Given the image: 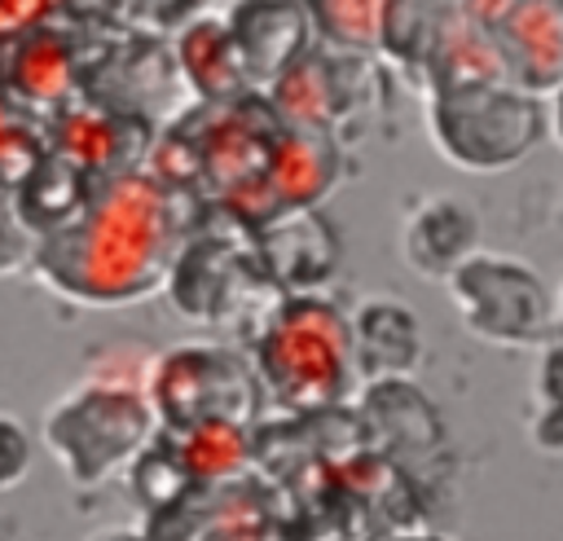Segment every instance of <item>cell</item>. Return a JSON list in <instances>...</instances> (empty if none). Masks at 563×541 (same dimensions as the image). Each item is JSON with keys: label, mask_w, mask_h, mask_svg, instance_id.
<instances>
[{"label": "cell", "mask_w": 563, "mask_h": 541, "mask_svg": "<svg viewBox=\"0 0 563 541\" xmlns=\"http://www.w3.org/2000/svg\"><path fill=\"white\" fill-rule=\"evenodd\" d=\"M180 62L189 70V79L207 92V97H224L238 88V75H242V57L233 48V35L229 26H216V22H198L185 31L180 40Z\"/></svg>", "instance_id": "obj_14"}, {"label": "cell", "mask_w": 563, "mask_h": 541, "mask_svg": "<svg viewBox=\"0 0 563 541\" xmlns=\"http://www.w3.org/2000/svg\"><path fill=\"white\" fill-rule=\"evenodd\" d=\"M347 343L352 369H361L365 383H391L413 369L422 352V330L400 299H365L347 317Z\"/></svg>", "instance_id": "obj_10"}, {"label": "cell", "mask_w": 563, "mask_h": 541, "mask_svg": "<svg viewBox=\"0 0 563 541\" xmlns=\"http://www.w3.org/2000/svg\"><path fill=\"white\" fill-rule=\"evenodd\" d=\"M334 180H339V154L330 150V141L321 132L286 128V136H277V145L268 154L264 185L273 189V198L286 211H312L330 194Z\"/></svg>", "instance_id": "obj_12"}, {"label": "cell", "mask_w": 563, "mask_h": 541, "mask_svg": "<svg viewBox=\"0 0 563 541\" xmlns=\"http://www.w3.org/2000/svg\"><path fill=\"white\" fill-rule=\"evenodd\" d=\"M246 281L251 277H246L242 251L229 246L224 238L207 233V238H194L176 251L163 290L176 303V312L198 317V321H220L224 312H233L242 303Z\"/></svg>", "instance_id": "obj_8"}, {"label": "cell", "mask_w": 563, "mask_h": 541, "mask_svg": "<svg viewBox=\"0 0 563 541\" xmlns=\"http://www.w3.org/2000/svg\"><path fill=\"white\" fill-rule=\"evenodd\" d=\"M31 435L18 418L0 413V493H9L26 471H31Z\"/></svg>", "instance_id": "obj_18"}, {"label": "cell", "mask_w": 563, "mask_h": 541, "mask_svg": "<svg viewBox=\"0 0 563 541\" xmlns=\"http://www.w3.org/2000/svg\"><path fill=\"white\" fill-rule=\"evenodd\" d=\"M260 264L295 295H308L339 264V242L317 211H282L260 229Z\"/></svg>", "instance_id": "obj_11"}, {"label": "cell", "mask_w": 563, "mask_h": 541, "mask_svg": "<svg viewBox=\"0 0 563 541\" xmlns=\"http://www.w3.org/2000/svg\"><path fill=\"white\" fill-rule=\"evenodd\" d=\"M180 457V471L185 479H202V484H216L224 479L229 471L242 466L246 457V440H242V427H229V422H207V427H194L185 431V444L176 449Z\"/></svg>", "instance_id": "obj_15"}, {"label": "cell", "mask_w": 563, "mask_h": 541, "mask_svg": "<svg viewBox=\"0 0 563 541\" xmlns=\"http://www.w3.org/2000/svg\"><path fill=\"white\" fill-rule=\"evenodd\" d=\"M479 251V216L466 207V198H427L409 211L400 229V255L405 264L427 281H449V273Z\"/></svg>", "instance_id": "obj_9"}, {"label": "cell", "mask_w": 563, "mask_h": 541, "mask_svg": "<svg viewBox=\"0 0 563 541\" xmlns=\"http://www.w3.org/2000/svg\"><path fill=\"white\" fill-rule=\"evenodd\" d=\"M154 427L158 418L150 400L106 378H88L44 409V444L79 488H92L136 462Z\"/></svg>", "instance_id": "obj_4"}, {"label": "cell", "mask_w": 563, "mask_h": 541, "mask_svg": "<svg viewBox=\"0 0 563 541\" xmlns=\"http://www.w3.org/2000/svg\"><path fill=\"white\" fill-rule=\"evenodd\" d=\"M537 396L545 400V431H537V440L545 449H563V339L545 343V361L537 369Z\"/></svg>", "instance_id": "obj_16"}, {"label": "cell", "mask_w": 563, "mask_h": 541, "mask_svg": "<svg viewBox=\"0 0 563 541\" xmlns=\"http://www.w3.org/2000/svg\"><path fill=\"white\" fill-rule=\"evenodd\" d=\"M427 136L457 172H506L545 136V101L497 84H457L427 92Z\"/></svg>", "instance_id": "obj_3"}, {"label": "cell", "mask_w": 563, "mask_h": 541, "mask_svg": "<svg viewBox=\"0 0 563 541\" xmlns=\"http://www.w3.org/2000/svg\"><path fill=\"white\" fill-rule=\"evenodd\" d=\"M26 260H35V233L18 216L13 198L0 194V277H9L13 268H22Z\"/></svg>", "instance_id": "obj_17"}, {"label": "cell", "mask_w": 563, "mask_h": 541, "mask_svg": "<svg viewBox=\"0 0 563 541\" xmlns=\"http://www.w3.org/2000/svg\"><path fill=\"white\" fill-rule=\"evenodd\" d=\"M180 251L176 207L167 185L141 172H119L88 189L70 224L35 242V268L75 303H128L167 281Z\"/></svg>", "instance_id": "obj_1"}, {"label": "cell", "mask_w": 563, "mask_h": 541, "mask_svg": "<svg viewBox=\"0 0 563 541\" xmlns=\"http://www.w3.org/2000/svg\"><path fill=\"white\" fill-rule=\"evenodd\" d=\"M150 409L180 431L207 422L242 427L260 409V378L220 343H180L150 374Z\"/></svg>", "instance_id": "obj_6"}, {"label": "cell", "mask_w": 563, "mask_h": 541, "mask_svg": "<svg viewBox=\"0 0 563 541\" xmlns=\"http://www.w3.org/2000/svg\"><path fill=\"white\" fill-rule=\"evenodd\" d=\"M255 378L286 409L317 413L334 405L352 378L347 317L312 295L282 299L255 339Z\"/></svg>", "instance_id": "obj_2"}, {"label": "cell", "mask_w": 563, "mask_h": 541, "mask_svg": "<svg viewBox=\"0 0 563 541\" xmlns=\"http://www.w3.org/2000/svg\"><path fill=\"white\" fill-rule=\"evenodd\" d=\"M554 334L563 339V290L554 295Z\"/></svg>", "instance_id": "obj_20"}, {"label": "cell", "mask_w": 563, "mask_h": 541, "mask_svg": "<svg viewBox=\"0 0 563 541\" xmlns=\"http://www.w3.org/2000/svg\"><path fill=\"white\" fill-rule=\"evenodd\" d=\"M0 132H4V106H0Z\"/></svg>", "instance_id": "obj_22"}, {"label": "cell", "mask_w": 563, "mask_h": 541, "mask_svg": "<svg viewBox=\"0 0 563 541\" xmlns=\"http://www.w3.org/2000/svg\"><path fill=\"white\" fill-rule=\"evenodd\" d=\"M409 541H440V537H409Z\"/></svg>", "instance_id": "obj_21"}, {"label": "cell", "mask_w": 563, "mask_h": 541, "mask_svg": "<svg viewBox=\"0 0 563 541\" xmlns=\"http://www.w3.org/2000/svg\"><path fill=\"white\" fill-rule=\"evenodd\" d=\"M479 26L497 53L501 79L528 97L554 92L563 84V4L519 0V4H475Z\"/></svg>", "instance_id": "obj_7"}, {"label": "cell", "mask_w": 563, "mask_h": 541, "mask_svg": "<svg viewBox=\"0 0 563 541\" xmlns=\"http://www.w3.org/2000/svg\"><path fill=\"white\" fill-rule=\"evenodd\" d=\"M444 286L475 339L497 347L554 343V295L532 264L501 251H475L449 273Z\"/></svg>", "instance_id": "obj_5"}, {"label": "cell", "mask_w": 563, "mask_h": 541, "mask_svg": "<svg viewBox=\"0 0 563 541\" xmlns=\"http://www.w3.org/2000/svg\"><path fill=\"white\" fill-rule=\"evenodd\" d=\"M545 136H554V145L563 150V84L545 97Z\"/></svg>", "instance_id": "obj_19"}, {"label": "cell", "mask_w": 563, "mask_h": 541, "mask_svg": "<svg viewBox=\"0 0 563 541\" xmlns=\"http://www.w3.org/2000/svg\"><path fill=\"white\" fill-rule=\"evenodd\" d=\"M70 88V53L53 31H31L9 62V92L26 106H53Z\"/></svg>", "instance_id": "obj_13"}]
</instances>
